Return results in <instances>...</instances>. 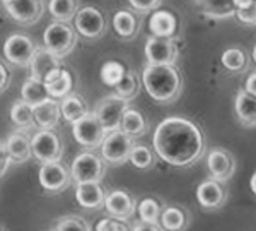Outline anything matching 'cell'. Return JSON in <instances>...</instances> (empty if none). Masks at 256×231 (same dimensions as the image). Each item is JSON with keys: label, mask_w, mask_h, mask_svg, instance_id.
<instances>
[{"label": "cell", "mask_w": 256, "mask_h": 231, "mask_svg": "<svg viewBox=\"0 0 256 231\" xmlns=\"http://www.w3.org/2000/svg\"><path fill=\"white\" fill-rule=\"evenodd\" d=\"M104 211L110 214L111 219L126 222L137 212V200L126 190H113L106 193Z\"/></svg>", "instance_id": "obj_15"}, {"label": "cell", "mask_w": 256, "mask_h": 231, "mask_svg": "<svg viewBox=\"0 0 256 231\" xmlns=\"http://www.w3.org/2000/svg\"><path fill=\"white\" fill-rule=\"evenodd\" d=\"M34 111V125L40 130H53L60 122V103L55 100H48L32 108Z\"/></svg>", "instance_id": "obj_22"}, {"label": "cell", "mask_w": 256, "mask_h": 231, "mask_svg": "<svg viewBox=\"0 0 256 231\" xmlns=\"http://www.w3.org/2000/svg\"><path fill=\"white\" fill-rule=\"evenodd\" d=\"M72 135L80 144L82 147H88V149H96L101 147L102 141L106 139L108 132L104 130V127L101 125V122L98 120L96 113H88L82 120L76 122L72 125Z\"/></svg>", "instance_id": "obj_6"}, {"label": "cell", "mask_w": 256, "mask_h": 231, "mask_svg": "<svg viewBox=\"0 0 256 231\" xmlns=\"http://www.w3.org/2000/svg\"><path fill=\"white\" fill-rule=\"evenodd\" d=\"M137 212L140 217V222L147 224H159L160 214H162V204L154 199V197H146L137 204Z\"/></svg>", "instance_id": "obj_29"}, {"label": "cell", "mask_w": 256, "mask_h": 231, "mask_svg": "<svg viewBox=\"0 0 256 231\" xmlns=\"http://www.w3.org/2000/svg\"><path fill=\"white\" fill-rule=\"evenodd\" d=\"M234 110H236V117L241 125L256 127V96L241 89L236 94Z\"/></svg>", "instance_id": "obj_23"}, {"label": "cell", "mask_w": 256, "mask_h": 231, "mask_svg": "<svg viewBox=\"0 0 256 231\" xmlns=\"http://www.w3.org/2000/svg\"><path fill=\"white\" fill-rule=\"evenodd\" d=\"M132 231H162L159 224H147V222H137Z\"/></svg>", "instance_id": "obj_44"}, {"label": "cell", "mask_w": 256, "mask_h": 231, "mask_svg": "<svg viewBox=\"0 0 256 231\" xmlns=\"http://www.w3.org/2000/svg\"><path fill=\"white\" fill-rule=\"evenodd\" d=\"M46 86V91H48V96L50 100H64V98H67L70 94V91H72V86H74V79L72 76H70L68 71H62V74L58 76V79H55L53 82H50V84H44Z\"/></svg>", "instance_id": "obj_31"}, {"label": "cell", "mask_w": 256, "mask_h": 231, "mask_svg": "<svg viewBox=\"0 0 256 231\" xmlns=\"http://www.w3.org/2000/svg\"><path fill=\"white\" fill-rule=\"evenodd\" d=\"M44 48L56 59H64L77 45V33L70 24L52 23L43 33Z\"/></svg>", "instance_id": "obj_4"}, {"label": "cell", "mask_w": 256, "mask_h": 231, "mask_svg": "<svg viewBox=\"0 0 256 231\" xmlns=\"http://www.w3.org/2000/svg\"><path fill=\"white\" fill-rule=\"evenodd\" d=\"M106 175V163L99 158L96 152L86 151L80 152L70 166L72 181L79 183H99Z\"/></svg>", "instance_id": "obj_3"}, {"label": "cell", "mask_w": 256, "mask_h": 231, "mask_svg": "<svg viewBox=\"0 0 256 231\" xmlns=\"http://www.w3.org/2000/svg\"><path fill=\"white\" fill-rule=\"evenodd\" d=\"M9 164H10V158H9V154H7L6 144L0 142V176L6 175L7 168H9Z\"/></svg>", "instance_id": "obj_41"}, {"label": "cell", "mask_w": 256, "mask_h": 231, "mask_svg": "<svg viewBox=\"0 0 256 231\" xmlns=\"http://www.w3.org/2000/svg\"><path fill=\"white\" fill-rule=\"evenodd\" d=\"M128 161H130L135 168H140V170H148V168H152L156 163L154 152L148 149L147 146H144V144H134Z\"/></svg>", "instance_id": "obj_36"}, {"label": "cell", "mask_w": 256, "mask_h": 231, "mask_svg": "<svg viewBox=\"0 0 256 231\" xmlns=\"http://www.w3.org/2000/svg\"><path fill=\"white\" fill-rule=\"evenodd\" d=\"M0 231H6V229H4V228H2V226H0Z\"/></svg>", "instance_id": "obj_47"}, {"label": "cell", "mask_w": 256, "mask_h": 231, "mask_svg": "<svg viewBox=\"0 0 256 231\" xmlns=\"http://www.w3.org/2000/svg\"><path fill=\"white\" fill-rule=\"evenodd\" d=\"M53 231H90L88 221L80 216L70 214V216H60L53 222Z\"/></svg>", "instance_id": "obj_37"}, {"label": "cell", "mask_w": 256, "mask_h": 231, "mask_svg": "<svg viewBox=\"0 0 256 231\" xmlns=\"http://www.w3.org/2000/svg\"><path fill=\"white\" fill-rule=\"evenodd\" d=\"M101 81L102 84L106 86H111V88H116V86L122 82L123 76L126 74V69L122 62L118 60H110V62H104L101 67Z\"/></svg>", "instance_id": "obj_33"}, {"label": "cell", "mask_w": 256, "mask_h": 231, "mask_svg": "<svg viewBox=\"0 0 256 231\" xmlns=\"http://www.w3.org/2000/svg\"><path fill=\"white\" fill-rule=\"evenodd\" d=\"M156 154L171 166L184 168L195 164L205 152V139L188 118L168 117L156 127L152 137Z\"/></svg>", "instance_id": "obj_1"}, {"label": "cell", "mask_w": 256, "mask_h": 231, "mask_svg": "<svg viewBox=\"0 0 256 231\" xmlns=\"http://www.w3.org/2000/svg\"><path fill=\"white\" fill-rule=\"evenodd\" d=\"M113 30L123 40H130L140 30V19L130 11H118L113 16Z\"/></svg>", "instance_id": "obj_24"}, {"label": "cell", "mask_w": 256, "mask_h": 231, "mask_svg": "<svg viewBox=\"0 0 256 231\" xmlns=\"http://www.w3.org/2000/svg\"><path fill=\"white\" fill-rule=\"evenodd\" d=\"M244 91L256 96V72H251L250 76H248V79L244 82Z\"/></svg>", "instance_id": "obj_43"}, {"label": "cell", "mask_w": 256, "mask_h": 231, "mask_svg": "<svg viewBox=\"0 0 256 231\" xmlns=\"http://www.w3.org/2000/svg\"><path fill=\"white\" fill-rule=\"evenodd\" d=\"M2 4L16 23L22 24V26H31L41 19L46 2H41V0H6Z\"/></svg>", "instance_id": "obj_13"}, {"label": "cell", "mask_w": 256, "mask_h": 231, "mask_svg": "<svg viewBox=\"0 0 256 231\" xmlns=\"http://www.w3.org/2000/svg\"><path fill=\"white\" fill-rule=\"evenodd\" d=\"M10 120L14 122V125L20 127V129H34V111L32 106L22 100L16 101L10 108Z\"/></svg>", "instance_id": "obj_30"}, {"label": "cell", "mask_w": 256, "mask_h": 231, "mask_svg": "<svg viewBox=\"0 0 256 231\" xmlns=\"http://www.w3.org/2000/svg\"><path fill=\"white\" fill-rule=\"evenodd\" d=\"M148 30L154 38H166L172 40L178 30V19L169 11H156L148 21Z\"/></svg>", "instance_id": "obj_21"}, {"label": "cell", "mask_w": 256, "mask_h": 231, "mask_svg": "<svg viewBox=\"0 0 256 231\" xmlns=\"http://www.w3.org/2000/svg\"><path fill=\"white\" fill-rule=\"evenodd\" d=\"M222 65L230 72H242L248 69V55L241 48H227L220 57Z\"/></svg>", "instance_id": "obj_32"}, {"label": "cell", "mask_w": 256, "mask_h": 231, "mask_svg": "<svg viewBox=\"0 0 256 231\" xmlns=\"http://www.w3.org/2000/svg\"><path fill=\"white\" fill-rule=\"evenodd\" d=\"M76 199L84 209L98 211L104 207L106 192L101 183H79L76 187Z\"/></svg>", "instance_id": "obj_19"}, {"label": "cell", "mask_w": 256, "mask_h": 231, "mask_svg": "<svg viewBox=\"0 0 256 231\" xmlns=\"http://www.w3.org/2000/svg\"><path fill=\"white\" fill-rule=\"evenodd\" d=\"M140 91V82H138V76L132 71H126V74L123 76L122 82L114 88V94L122 100H134Z\"/></svg>", "instance_id": "obj_35"}, {"label": "cell", "mask_w": 256, "mask_h": 231, "mask_svg": "<svg viewBox=\"0 0 256 231\" xmlns=\"http://www.w3.org/2000/svg\"><path fill=\"white\" fill-rule=\"evenodd\" d=\"M20 98H22L24 103H28L30 106H32V108L50 100L46 86H44L43 82L36 81V79H31V77L22 82V88H20Z\"/></svg>", "instance_id": "obj_27"}, {"label": "cell", "mask_w": 256, "mask_h": 231, "mask_svg": "<svg viewBox=\"0 0 256 231\" xmlns=\"http://www.w3.org/2000/svg\"><path fill=\"white\" fill-rule=\"evenodd\" d=\"M4 144H6L10 163H26L28 159L32 158L31 137L24 132H12Z\"/></svg>", "instance_id": "obj_20"}, {"label": "cell", "mask_w": 256, "mask_h": 231, "mask_svg": "<svg viewBox=\"0 0 256 231\" xmlns=\"http://www.w3.org/2000/svg\"><path fill=\"white\" fill-rule=\"evenodd\" d=\"M130 7L137 12H142V14H147L150 11H156L160 7V0H130Z\"/></svg>", "instance_id": "obj_39"}, {"label": "cell", "mask_w": 256, "mask_h": 231, "mask_svg": "<svg viewBox=\"0 0 256 231\" xmlns=\"http://www.w3.org/2000/svg\"><path fill=\"white\" fill-rule=\"evenodd\" d=\"M56 69H62L60 59H56L53 53H50L46 48H36L32 60L30 64L31 79H36L40 82H44V79Z\"/></svg>", "instance_id": "obj_17"}, {"label": "cell", "mask_w": 256, "mask_h": 231, "mask_svg": "<svg viewBox=\"0 0 256 231\" xmlns=\"http://www.w3.org/2000/svg\"><path fill=\"white\" fill-rule=\"evenodd\" d=\"M60 113L65 120L74 125L76 122L82 120V118L89 113V110H88L86 101L82 100L79 94H68V96L64 98L60 103Z\"/></svg>", "instance_id": "obj_25"}, {"label": "cell", "mask_w": 256, "mask_h": 231, "mask_svg": "<svg viewBox=\"0 0 256 231\" xmlns=\"http://www.w3.org/2000/svg\"><path fill=\"white\" fill-rule=\"evenodd\" d=\"M207 168L214 180L226 183L236 173V158L224 147H214L207 154Z\"/></svg>", "instance_id": "obj_12"}, {"label": "cell", "mask_w": 256, "mask_h": 231, "mask_svg": "<svg viewBox=\"0 0 256 231\" xmlns=\"http://www.w3.org/2000/svg\"><path fill=\"white\" fill-rule=\"evenodd\" d=\"M253 60H254V64H256V45H254V50H253Z\"/></svg>", "instance_id": "obj_46"}, {"label": "cell", "mask_w": 256, "mask_h": 231, "mask_svg": "<svg viewBox=\"0 0 256 231\" xmlns=\"http://www.w3.org/2000/svg\"><path fill=\"white\" fill-rule=\"evenodd\" d=\"M74 24H76V31L88 40L101 38L106 31V19L102 12L90 6L80 7L74 18Z\"/></svg>", "instance_id": "obj_10"}, {"label": "cell", "mask_w": 256, "mask_h": 231, "mask_svg": "<svg viewBox=\"0 0 256 231\" xmlns=\"http://www.w3.org/2000/svg\"><path fill=\"white\" fill-rule=\"evenodd\" d=\"M146 59L148 65H176L180 59V48L174 40L152 36L146 41Z\"/></svg>", "instance_id": "obj_11"}, {"label": "cell", "mask_w": 256, "mask_h": 231, "mask_svg": "<svg viewBox=\"0 0 256 231\" xmlns=\"http://www.w3.org/2000/svg\"><path fill=\"white\" fill-rule=\"evenodd\" d=\"M36 45L26 35H10L4 43V57L7 62L18 67H30L32 55L36 52Z\"/></svg>", "instance_id": "obj_9"}, {"label": "cell", "mask_w": 256, "mask_h": 231, "mask_svg": "<svg viewBox=\"0 0 256 231\" xmlns=\"http://www.w3.org/2000/svg\"><path fill=\"white\" fill-rule=\"evenodd\" d=\"M148 125H147V118L142 115V111L128 108L123 115L122 125H120V130L123 134H126L128 137L135 139V137H142L147 132Z\"/></svg>", "instance_id": "obj_26"}, {"label": "cell", "mask_w": 256, "mask_h": 231, "mask_svg": "<svg viewBox=\"0 0 256 231\" xmlns=\"http://www.w3.org/2000/svg\"><path fill=\"white\" fill-rule=\"evenodd\" d=\"M96 231H130L125 222L111 219V217H104L96 224Z\"/></svg>", "instance_id": "obj_40"}, {"label": "cell", "mask_w": 256, "mask_h": 231, "mask_svg": "<svg viewBox=\"0 0 256 231\" xmlns=\"http://www.w3.org/2000/svg\"><path fill=\"white\" fill-rule=\"evenodd\" d=\"M46 4L52 16L55 18V23H64V24H68L80 9L77 0H52V2Z\"/></svg>", "instance_id": "obj_28"}, {"label": "cell", "mask_w": 256, "mask_h": 231, "mask_svg": "<svg viewBox=\"0 0 256 231\" xmlns=\"http://www.w3.org/2000/svg\"><path fill=\"white\" fill-rule=\"evenodd\" d=\"M38 178H40V185L44 188L46 192L52 193H58L67 190L72 183V176H70V171L67 166L60 163H46V164H41L40 173H38Z\"/></svg>", "instance_id": "obj_14"}, {"label": "cell", "mask_w": 256, "mask_h": 231, "mask_svg": "<svg viewBox=\"0 0 256 231\" xmlns=\"http://www.w3.org/2000/svg\"><path fill=\"white\" fill-rule=\"evenodd\" d=\"M196 200L205 211H217L227 200V188L224 183L207 178L196 187Z\"/></svg>", "instance_id": "obj_16"}, {"label": "cell", "mask_w": 256, "mask_h": 231, "mask_svg": "<svg viewBox=\"0 0 256 231\" xmlns=\"http://www.w3.org/2000/svg\"><path fill=\"white\" fill-rule=\"evenodd\" d=\"M234 9H236V18L244 24H250V26H254L256 24V2L254 0H248V2H242V0H232Z\"/></svg>", "instance_id": "obj_38"}, {"label": "cell", "mask_w": 256, "mask_h": 231, "mask_svg": "<svg viewBox=\"0 0 256 231\" xmlns=\"http://www.w3.org/2000/svg\"><path fill=\"white\" fill-rule=\"evenodd\" d=\"M128 103L126 100H122L116 94H111V96L102 98L96 106V117L101 122V125L104 127V130L111 134V132H118L120 125H122L123 115L128 110Z\"/></svg>", "instance_id": "obj_7"}, {"label": "cell", "mask_w": 256, "mask_h": 231, "mask_svg": "<svg viewBox=\"0 0 256 231\" xmlns=\"http://www.w3.org/2000/svg\"><path fill=\"white\" fill-rule=\"evenodd\" d=\"M250 187H251V192L256 195V171L253 173V176H251V180H250Z\"/></svg>", "instance_id": "obj_45"}, {"label": "cell", "mask_w": 256, "mask_h": 231, "mask_svg": "<svg viewBox=\"0 0 256 231\" xmlns=\"http://www.w3.org/2000/svg\"><path fill=\"white\" fill-rule=\"evenodd\" d=\"M134 139L123 134L122 130L111 132L106 135V139L101 144V156L104 163L110 164H123L130 158L132 147H134Z\"/></svg>", "instance_id": "obj_8"}, {"label": "cell", "mask_w": 256, "mask_h": 231, "mask_svg": "<svg viewBox=\"0 0 256 231\" xmlns=\"http://www.w3.org/2000/svg\"><path fill=\"white\" fill-rule=\"evenodd\" d=\"M32 158H36L41 164L58 163L64 156V142L60 135L53 130H38L31 137Z\"/></svg>", "instance_id": "obj_5"}, {"label": "cell", "mask_w": 256, "mask_h": 231, "mask_svg": "<svg viewBox=\"0 0 256 231\" xmlns=\"http://www.w3.org/2000/svg\"><path fill=\"white\" fill-rule=\"evenodd\" d=\"M196 6L204 11L205 16L214 19H226L236 16L232 2H196Z\"/></svg>", "instance_id": "obj_34"}, {"label": "cell", "mask_w": 256, "mask_h": 231, "mask_svg": "<svg viewBox=\"0 0 256 231\" xmlns=\"http://www.w3.org/2000/svg\"><path fill=\"white\" fill-rule=\"evenodd\" d=\"M142 82L147 94L158 103H172L183 89V77L176 65H146Z\"/></svg>", "instance_id": "obj_2"}, {"label": "cell", "mask_w": 256, "mask_h": 231, "mask_svg": "<svg viewBox=\"0 0 256 231\" xmlns=\"http://www.w3.org/2000/svg\"><path fill=\"white\" fill-rule=\"evenodd\" d=\"M10 84V71L0 62V93L6 91Z\"/></svg>", "instance_id": "obj_42"}, {"label": "cell", "mask_w": 256, "mask_h": 231, "mask_svg": "<svg viewBox=\"0 0 256 231\" xmlns=\"http://www.w3.org/2000/svg\"><path fill=\"white\" fill-rule=\"evenodd\" d=\"M192 224V212L184 205H168L162 209L159 226L162 231H186Z\"/></svg>", "instance_id": "obj_18"}]
</instances>
